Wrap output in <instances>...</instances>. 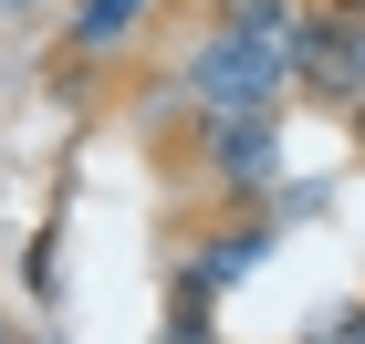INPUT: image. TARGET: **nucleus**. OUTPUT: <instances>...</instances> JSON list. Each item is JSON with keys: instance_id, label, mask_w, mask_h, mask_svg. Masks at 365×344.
<instances>
[{"instance_id": "f257e3e1", "label": "nucleus", "mask_w": 365, "mask_h": 344, "mask_svg": "<svg viewBox=\"0 0 365 344\" xmlns=\"http://www.w3.org/2000/svg\"><path fill=\"white\" fill-rule=\"evenodd\" d=\"M282 73L313 94V105H365V11H303L292 42H282Z\"/></svg>"}, {"instance_id": "f03ea898", "label": "nucleus", "mask_w": 365, "mask_h": 344, "mask_svg": "<svg viewBox=\"0 0 365 344\" xmlns=\"http://www.w3.org/2000/svg\"><path fill=\"white\" fill-rule=\"evenodd\" d=\"M188 94L209 115H272L282 94H292V73H282V42H240V31H209V53H198Z\"/></svg>"}, {"instance_id": "7ed1b4c3", "label": "nucleus", "mask_w": 365, "mask_h": 344, "mask_svg": "<svg viewBox=\"0 0 365 344\" xmlns=\"http://www.w3.org/2000/svg\"><path fill=\"white\" fill-rule=\"evenodd\" d=\"M209 167H220V188H261L272 177V115H209Z\"/></svg>"}, {"instance_id": "20e7f679", "label": "nucleus", "mask_w": 365, "mask_h": 344, "mask_svg": "<svg viewBox=\"0 0 365 344\" xmlns=\"http://www.w3.org/2000/svg\"><path fill=\"white\" fill-rule=\"evenodd\" d=\"M146 21H157V0H84L73 11V53H125Z\"/></svg>"}, {"instance_id": "39448f33", "label": "nucleus", "mask_w": 365, "mask_h": 344, "mask_svg": "<svg viewBox=\"0 0 365 344\" xmlns=\"http://www.w3.org/2000/svg\"><path fill=\"white\" fill-rule=\"evenodd\" d=\"M220 11V31H240V42H292V21H303V0H209Z\"/></svg>"}, {"instance_id": "423d86ee", "label": "nucleus", "mask_w": 365, "mask_h": 344, "mask_svg": "<svg viewBox=\"0 0 365 344\" xmlns=\"http://www.w3.org/2000/svg\"><path fill=\"white\" fill-rule=\"evenodd\" d=\"M313 344H365V303H344L334 323H313Z\"/></svg>"}, {"instance_id": "0eeeda50", "label": "nucleus", "mask_w": 365, "mask_h": 344, "mask_svg": "<svg viewBox=\"0 0 365 344\" xmlns=\"http://www.w3.org/2000/svg\"><path fill=\"white\" fill-rule=\"evenodd\" d=\"M334 11H365V0H334Z\"/></svg>"}, {"instance_id": "6e6552de", "label": "nucleus", "mask_w": 365, "mask_h": 344, "mask_svg": "<svg viewBox=\"0 0 365 344\" xmlns=\"http://www.w3.org/2000/svg\"><path fill=\"white\" fill-rule=\"evenodd\" d=\"M355 136H365V105H355Z\"/></svg>"}]
</instances>
